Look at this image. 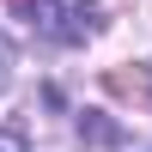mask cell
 <instances>
[{
  "instance_id": "1",
  "label": "cell",
  "mask_w": 152,
  "mask_h": 152,
  "mask_svg": "<svg viewBox=\"0 0 152 152\" xmlns=\"http://www.w3.org/2000/svg\"><path fill=\"white\" fill-rule=\"evenodd\" d=\"M97 31H104V6H85V0H61L37 24V37H49V43H91Z\"/></svg>"
},
{
  "instance_id": "2",
  "label": "cell",
  "mask_w": 152,
  "mask_h": 152,
  "mask_svg": "<svg viewBox=\"0 0 152 152\" xmlns=\"http://www.w3.org/2000/svg\"><path fill=\"white\" fill-rule=\"evenodd\" d=\"M6 6H12V12H18V18H31V31H37V24H43V18H49V12H55V6H61V0H6Z\"/></svg>"
},
{
  "instance_id": "3",
  "label": "cell",
  "mask_w": 152,
  "mask_h": 152,
  "mask_svg": "<svg viewBox=\"0 0 152 152\" xmlns=\"http://www.w3.org/2000/svg\"><path fill=\"white\" fill-rule=\"evenodd\" d=\"M6 85H12V43L0 37V97H6Z\"/></svg>"
},
{
  "instance_id": "4",
  "label": "cell",
  "mask_w": 152,
  "mask_h": 152,
  "mask_svg": "<svg viewBox=\"0 0 152 152\" xmlns=\"http://www.w3.org/2000/svg\"><path fill=\"white\" fill-rule=\"evenodd\" d=\"M0 152H31V140H24L18 128H0Z\"/></svg>"
}]
</instances>
